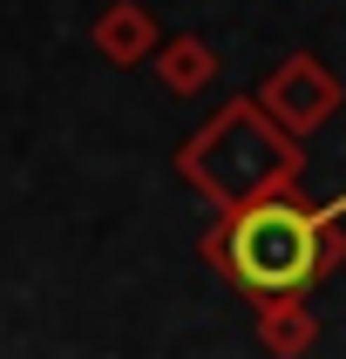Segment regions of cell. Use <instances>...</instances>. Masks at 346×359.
Masks as SVG:
<instances>
[{
  "label": "cell",
  "instance_id": "obj_1",
  "mask_svg": "<svg viewBox=\"0 0 346 359\" xmlns=\"http://www.w3.org/2000/svg\"><path fill=\"white\" fill-rule=\"evenodd\" d=\"M204 258L251 305H305V292H319L346 264V190L326 203H305L292 190L238 217H211Z\"/></svg>",
  "mask_w": 346,
  "mask_h": 359
},
{
  "label": "cell",
  "instance_id": "obj_2",
  "mask_svg": "<svg viewBox=\"0 0 346 359\" xmlns=\"http://www.w3.org/2000/svg\"><path fill=\"white\" fill-rule=\"evenodd\" d=\"M177 177L190 183L218 217H238L251 203H272V197H292V190H299L305 149L285 136L251 95H238V102H224V109H211V122H204L197 136H183Z\"/></svg>",
  "mask_w": 346,
  "mask_h": 359
},
{
  "label": "cell",
  "instance_id": "obj_3",
  "mask_svg": "<svg viewBox=\"0 0 346 359\" xmlns=\"http://www.w3.org/2000/svg\"><path fill=\"white\" fill-rule=\"evenodd\" d=\"M265 109V116L279 122L285 136L299 142V136H312V129H326V122L340 116V102H346V81L333 75V68H326L319 55H285L279 68H272V75L258 81V95H251Z\"/></svg>",
  "mask_w": 346,
  "mask_h": 359
},
{
  "label": "cell",
  "instance_id": "obj_4",
  "mask_svg": "<svg viewBox=\"0 0 346 359\" xmlns=\"http://www.w3.org/2000/svg\"><path fill=\"white\" fill-rule=\"evenodd\" d=\"M157 48H163V27H157V14H149L142 0H116V7H102V20H95V55L102 61L136 68V61H157Z\"/></svg>",
  "mask_w": 346,
  "mask_h": 359
},
{
  "label": "cell",
  "instance_id": "obj_5",
  "mask_svg": "<svg viewBox=\"0 0 346 359\" xmlns=\"http://www.w3.org/2000/svg\"><path fill=\"white\" fill-rule=\"evenodd\" d=\"M157 81L170 88V95H197V88H211L218 81V48L211 41H197V34H170L157 48Z\"/></svg>",
  "mask_w": 346,
  "mask_h": 359
},
{
  "label": "cell",
  "instance_id": "obj_6",
  "mask_svg": "<svg viewBox=\"0 0 346 359\" xmlns=\"http://www.w3.org/2000/svg\"><path fill=\"white\" fill-rule=\"evenodd\" d=\"M258 346L272 359H305L319 346V319H312V305H258V319H251Z\"/></svg>",
  "mask_w": 346,
  "mask_h": 359
}]
</instances>
